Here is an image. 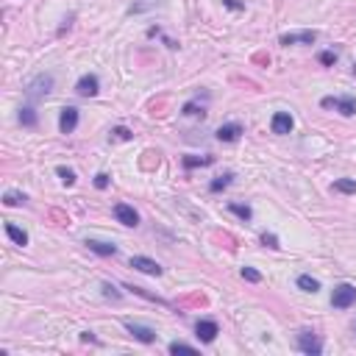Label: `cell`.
<instances>
[{
    "label": "cell",
    "mask_w": 356,
    "mask_h": 356,
    "mask_svg": "<svg viewBox=\"0 0 356 356\" xmlns=\"http://www.w3.org/2000/svg\"><path fill=\"white\" fill-rule=\"evenodd\" d=\"M56 173H58V178H61V181L67 184V187H73V184H75V173H73L70 167H58Z\"/></svg>",
    "instance_id": "obj_23"
},
{
    "label": "cell",
    "mask_w": 356,
    "mask_h": 356,
    "mask_svg": "<svg viewBox=\"0 0 356 356\" xmlns=\"http://www.w3.org/2000/svg\"><path fill=\"white\" fill-rule=\"evenodd\" d=\"M231 178H234L231 173H225V175H217V178H214V181L209 184V189H212V192H220V189H225V187L231 184Z\"/></svg>",
    "instance_id": "obj_19"
},
{
    "label": "cell",
    "mask_w": 356,
    "mask_h": 356,
    "mask_svg": "<svg viewBox=\"0 0 356 356\" xmlns=\"http://www.w3.org/2000/svg\"><path fill=\"white\" fill-rule=\"evenodd\" d=\"M334 189H337V192H345V195H354L356 192V181L354 178H339V181H334Z\"/></svg>",
    "instance_id": "obj_18"
},
{
    "label": "cell",
    "mask_w": 356,
    "mask_h": 356,
    "mask_svg": "<svg viewBox=\"0 0 356 356\" xmlns=\"http://www.w3.org/2000/svg\"><path fill=\"white\" fill-rule=\"evenodd\" d=\"M298 287L303 289V292H318V289H320V281L312 279V276H298Z\"/></svg>",
    "instance_id": "obj_16"
},
{
    "label": "cell",
    "mask_w": 356,
    "mask_h": 356,
    "mask_svg": "<svg viewBox=\"0 0 356 356\" xmlns=\"http://www.w3.org/2000/svg\"><path fill=\"white\" fill-rule=\"evenodd\" d=\"M262 245H267V248H273V250L281 248V245H279V237H276V234H262Z\"/></svg>",
    "instance_id": "obj_25"
},
{
    "label": "cell",
    "mask_w": 356,
    "mask_h": 356,
    "mask_svg": "<svg viewBox=\"0 0 356 356\" xmlns=\"http://www.w3.org/2000/svg\"><path fill=\"white\" fill-rule=\"evenodd\" d=\"M223 6H228V9H234V11H240V9H245L240 0H223Z\"/></svg>",
    "instance_id": "obj_32"
},
{
    "label": "cell",
    "mask_w": 356,
    "mask_h": 356,
    "mask_svg": "<svg viewBox=\"0 0 356 356\" xmlns=\"http://www.w3.org/2000/svg\"><path fill=\"white\" fill-rule=\"evenodd\" d=\"M356 303V287L354 284H339L334 287V295H331V306L334 309H348Z\"/></svg>",
    "instance_id": "obj_1"
},
{
    "label": "cell",
    "mask_w": 356,
    "mask_h": 356,
    "mask_svg": "<svg viewBox=\"0 0 356 356\" xmlns=\"http://www.w3.org/2000/svg\"><path fill=\"white\" fill-rule=\"evenodd\" d=\"M337 61V53H331V50H326V53H320V64H326V67H331Z\"/></svg>",
    "instance_id": "obj_29"
},
{
    "label": "cell",
    "mask_w": 356,
    "mask_h": 356,
    "mask_svg": "<svg viewBox=\"0 0 356 356\" xmlns=\"http://www.w3.org/2000/svg\"><path fill=\"white\" fill-rule=\"evenodd\" d=\"M184 114H189V117L201 114V117H203V106L198 109V103H187V106H184Z\"/></svg>",
    "instance_id": "obj_30"
},
{
    "label": "cell",
    "mask_w": 356,
    "mask_h": 356,
    "mask_svg": "<svg viewBox=\"0 0 356 356\" xmlns=\"http://www.w3.org/2000/svg\"><path fill=\"white\" fill-rule=\"evenodd\" d=\"M228 209H231L240 220H250V209H248V206H242V203H228Z\"/></svg>",
    "instance_id": "obj_21"
},
{
    "label": "cell",
    "mask_w": 356,
    "mask_h": 356,
    "mask_svg": "<svg viewBox=\"0 0 356 356\" xmlns=\"http://www.w3.org/2000/svg\"><path fill=\"white\" fill-rule=\"evenodd\" d=\"M6 234L11 237V242H14V245H28V234L22 231L19 225H14V223H6Z\"/></svg>",
    "instance_id": "obj_15"
},
{
    "label": "cell",
    "mask_w": 356,
    "mask_h": 356,
    "mask_svg": "<svg viewBox=\"0 0 356 356\" xmlns=\"http://www.w3.org/2000/svg\"><path fill=\"white\" fill-rule=\"evenodd\" d=\"M323 109H337L339 114H356V97H323Z\"/></svg>",
    "instance_id": "obj_2"
},
{
    "label": "cell",
    "mask_w": 356,
    "mask_h": 356,
    "mask_svg": "<svg viewBox=\"0 0 356 356\" xmlns=\"http://www.w3.org/2000/svg\"><path fill=\"white\" fill-rule=\"evenodd\" d=\"M242 279L250 281V284H256V281H262V276H259V273H256L253 267H242Z\"/></svg>",
    "instance_id": "obj_26"
},
{
    "label": "cell",
    "mask_w": 356,
    "mask_h": 356,
    "mask_svg": "<svg viewBox=\"0 0 356 356\" xmlns=\"http://www.w3.org/2000/svg\"><path fill=\"white\" fill-rule=\"evenodd\" d=\"M131 267L145 273V276H162V267H159V262L148 259V256H131Z\"/></svg>",
    "instance_id": "obj_8"
},
{
    "label": "cell",
    "mask_w": 356,
    "mask_h": 356,
    "mask_svg": "<svg viewBox=\"0 0 356 356\" xmlns=\"http://www.w3.org/2000/svg\"><path fill=\"white\" fill-rule=\"evenodd\" d=\"M170 354H195V348L187 342H170Z\"/></svg>",
    "instance_id": "obj_24"
},
{
    "label": "cell",
    "mask_w": 356,
    "mask_h": 356,
    "mask_svg": "<svg viewBox=\"0 0 356 356\" xmlns=\"http://www.w3.org/2000/svg\"><path fill=\"white\" fill-rule=\"evenodd\" d=\"M78 125V109L75 106H67L61 109V117H58V128H61V134H73Z\"/></svg>",
    "instance_id": "obj_10"
},
{
    "label": "cell",
    "mask_w": 356,
    "mask_h": 356,
    "mask_svg": "<svg viewBox=\"0 0 356 356\" xmlns=\"http://www.w3.org/2000/svg\"><path fill=\"white\" fill-rule=\"evenodd\" d=\"M81 339H84V342H95V337H92V331H84V334H81Z\"/></svg>",
    "instance_id": "obj_33"
},
{
    "label": "cell",
    "mask_w": 356,
    "mask_h": 356,
    "mask_svg": "<svg viewBox=\"0 0 356 356\" xmlns=\"http://www.w3.org/2000/svg\"><path fill=\"white\" fill-rule=\"evenodd\" d=\"M3 203H6V206H19V203H25V195H19V192H6V195H3Z\"/></svg>",
    "instance_id": "obj_22"
},
{
    "label": "cell",
    "mask_w": 356,
    "mask_h": 356,
    "mask_svg": "<svg viewBox=\"0 0 356 356\" xmlns=\"http://www.w3.org/2000/svg\"><path fill=\"white\" fill-rule=\"evenodd\" d=\"M195 334H198L201 342H214V337H217V323L214 320H198Z\"/></svg>",
    "instance_id": "obj_12"
},
{
    "label": "cell",
    "mask_w": 356,
    "mask_h": 356,
    "mask_svg": "<svg viewBox=\"0 0 356 356\" xmlns=\"http://www.w3.org/2000/svg\"><path fill=\"white\" fill-rule=\"evenodd\" d=\"M114 217L123 223V225H128V228L139 225V214H136L134 206H128V203H117V206H114Z\"/></svg>",
    "instance_id": "obj_6"
},
{
    "label": "cell",
    "mask_w": 356,
    "mask_h": 356,
    "mask_svg": "<svg viewBox=\"0 0 356 356\" xmlns=\"http://www.w3.org/2000/svg\"><path fill=\"white\" fill-rule=\"evenodd\" d=\"M214 159L212 156H187V159H184V167H198V164H212Z\"/></svg>",
    "instance_id": "obj_20"
},
{
    "label": "cell",
    "mask_w": 356,
    "mask_h": 356,
    "mask_svg": "<svg viewBox=\"0 0 356 356\" xmlns=\"http://www.w3.org/2000/svg\"><path fill=\"white\" fill-rule=\"evenodd\" d=\"M19 123L28 125V128H34V125H37V112H34L31 106H22V109H19Z\"/></svg>",
    "instance_id": "obj_17"
},
{
    "label": "cell",
    "mask_w": 356,
    "mask_h": 356,
    "mask_svg": "<svg viewBox=\"0 0 356 356\" xmlns=\"http://www.w3.org/2000/svg\"><path fill=\"white\" fill-rule=\"evenodd\" d=\"M240 136H242V125L240 123H225V125L217 128V139H220V142H237Z\"/></svg>",
    "instance_id": "obj_13"
},
{
    "label": "cell",
    "mask_w": 356,
    "mask_h": 356,
    "mask_svg": "<svg viewBox=\"0 0 356 356\" xmlns=\"http://www.w3.org/2000/svg\"><path fill=\"white\" fill-rule=\"evenodd\" d=\"M125 331L131 334L134 339H139V342H145V345H150V342H156V331L148 326H139V323H131V320H125Z\"/></svg>",
    "instance_id": "obj_4"
},
{
    "label": "cell",
    "mask_w": 356,
    "mask_h": 356,
    "mask_svg": "<svg viewBox=\"0 0 356 356\" xmlns=\"http://www.w3.org/2000/svg\"><path fill=\"white\" fill-rule=\"evenodd\" d=\"M298 348L303 351V354H309V356L323 354V342H320L318 334H312V331H303V334H298Z\"/></svg>",
    "instance_id": "obj_3"
},
{
    "label": "cell",
    "mask_w": 356,
    "mask_h": 356,
    "mask_svg": "<svg viewBox=\"0 0 356 356\" xmlns=\"http://www.w3.org/2000/svg\"><path fill=\"white\" fill-rule=\"evenodd\" d=\"M103 295H106V298H112V300H120L123 298V295H120V292H117V287H112V284H103Z\"/></svg>",
    "instance_id": "obj_27"
},
{
    "label": "cell",
    "mask_w": 356,
    "mask_h": 356,
    "mask_svg": "<svg viewBox=\"0 0 356 356\" xmlns=\"http://www.w3.org/2000/svg\"><path fill=\"white\" fill-rule=\"evenodd\" d=\"M95 187H97V189H106V187H109V175L106 173H97L95 175Z\"/></svg>",
    "instance_id": "obj_31"
},
{
    "label": "cell",
    "mask_w": 356,
    "mask_h": 356,
    "mask_svg": "<svg viewBox=\"0 0 356 356\" xmlns=\"http://www.w3.org/2000/svg\"><path fill=\"white\" fill-rule=\"evenodd\" d=\"M298 42H303V45H315V42H318V34H315V31H300V34H284V37H281V45H284V48L298 45Z\"/></svg>",
    "instance_id": "obj_11"
},
{
    "label": "cell",
    "mask_w": 356,
    "mask_h": 356,
    "mask_svg": "<svg viewBox=\"0 0 356 356\" xmlns=\"http://www.w3.org/2000/svg\"><path fill=\"white\" fill-rule=\"evenodd\" d=\"M87 248L92 250V253H97V256H114L117 253V245L103 242V240H87Z\"/></svg>",
    "instance_id": "obj_14"
},
{
    "label": "cell",
    "mask_w": 356,
    "mask_h": 356,
    "mask_svg": "<svg viewBox=\"0 0 356 356\" xmlns=\"http://www.w3.org/2000/svg\"><path fill=\"white\" fill-rule=\"evenodd\" d=\"M112 134H114V139H120V142H125V139H131V136H134L128 128H123V125H120V128H114Z\"/></svg>",
    "instance_id": "obj_28"
},
{
    "label": "cell",
    "mask_w": 356,
    "mask_h": 356,
    "mask_svg": "<svg viewBox=\"0 0 356 356\" xmlns=\"http://www.w3.org/2000/svg\"><path fill=\"white\" fill-rule=\"evenodd\" d=\"M53 87V75H37L34 81L28 84V97L31 100H37V97H45Z\"/></svg>",
    "instance_id": "obj_5"
},
{
    "label": "cell",
    "mask_w": 356,
    "mask_h": 356,
    "mask_svg": "<svg viewBox=\"0 0 356 356\" xmlns=\"http://www.w3.org/2000/svg\"><path fill=\"white\" fill-rule=\"evenodd\" d=\"M75 92L81 97H95L97 92H100V81H97V75H84L75 84Z\"/></svg>",
    "instance_id": "obj_9"
},
{
    "label": "cell",
    "mask_w": 356,
    "mask_h": 356,
    "mask_svg": "<svg viewBox=\"0 0 356 356\" xmlns=\"http://www.w3.org/2000/svg\"><path fill=\"white\" fill-rule=\"evenodd\" d=\"M292 125H295V120H292V114H289V112H276V114H273V120H270L273 134H289V131H292Z\"/></svg>",
    "instance_id": "obj_7"
}]
</instances>
